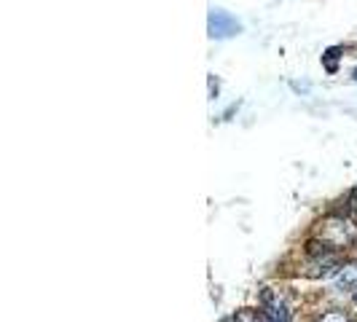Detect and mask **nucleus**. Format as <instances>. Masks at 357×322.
Masks as SVG:
<instances>
[{"label": "nucleus", "mask_w": 357, "mask_h": 322, "mask_svg": "<svg viewBox=\"0 0 357 322\" xmlns=\"http://www.w3.org/2000/svg\"><path fill=\"white\" fill-rule=\"evenodd\" d=\"M317 239H322L331 250H347L357 244V223L349 215H328L317 223Z\"/></svg>", "instance_id": "nucleus-1"}, {"label": "nucleus", "mask_w": 357, "mask_h": 322, "mask_svg": "<svg viewBox=\"0 0 357 322\" xmlns=\"http://www.w3.org/2000/svg\"><path fill=\"white\" fill-rule=\"evenodd\" d=\"M258 301H260V312L269 317V320L274 322H290V303H288V298L279 293V290H274V287H260L258 293Z\"/></svg>", "instance_id": "nucleus-2"}, {"label": "nucleus", "mask_w": 357, "mask_h": 322, "mask_svg": "<svg viewBox=\"0 0 357 322\" xmlns=\"http://www.w3.org/2000/svg\"><path fill=\"white\" fill-rule=\"evenodd\" d=\"M207 30H210V38H231L242 33V24H239L229 11L223 8H213L210 11V22H207Z\"/></svg>", "instance_id": "nucleus-3"}, {"label": "nucleus", "mask_w": 357, "mask_h": 322, "mask_svg": "<svg viewBox=\"0 0 357 322\" xmlns=\"http://www.w3.org/2000/svg\"><path fill=\"white\" fill-rule=\"evenodd\" d=\"M306 269H309V271H304L306 277H312V280H328V277H333V274H338V271L344 269V263H341V258L336 255V250H331V253H325V255L312 258V263H309Z\"/></svg>", "instance_id": "nucleus-4"}, {"label": "nucleus", "mask_w": 357, "mask_h": 322, "mask_svg": "<svg viewBox=\"0 0 357 322\" xmlns=\"http://www.w3.org/2000/svg\"><path fill=\"white\" fill-rule=\"evenodd\" d=\"M333 287L338 293H357V263H349L344 266L333 280Z\"/></svg>", "instance_id": "nucleus-5"}, {"label": "nucleus", "mask_w": 357, "mask_h": 322, "mask_svg": "<svg viewBox=\"0 0 357 322\" xmlns=\"http://www.w3.org/2000/svg\"><path fill=\"white\" fill-rule=\"evenodd\" d=\"M336 57H341V49H338V46H333V49H328V51L322 54V62H325L328 73H336Z\"/></svg>", "instance_id": "nucleus-6"}, {"label": "nucleus", "mask_w": 357, "mask_h": 322, "mask_svg": "<svg viewBox=\"0 0 357 322\" xmlns=\"http://www.w3.org/2000/svg\"><path fill=\"white\" fill-rule=\"evenodd\" d=\"M234 322H260V312H253V309H239L234 314Z\"/></svg>", "instance_id": "nucleus-7"}, {"label": "nucleus", "mask_w": 357, "mask_h": 322, "mask_svg": "<svg viewBox=\"0 0 357 322\" xmlns=\"http://www.w3.org/2000/svg\"><path fill=\"white\" fill-rule=\"evenodd\" d=\"M317 322H349V314H347V312H341V309H333V312L322 314Z\"/></svg>", "instance_id": "nucleus-8"}, {"label": "nucleus", "mask_w": 357, "mask_h": 322, "mask_svg": "<svg viewBox=\"0 0 357 322\" xmlns=\"http://www.w3.org/2000/svg\"><path fill=\"white\" fill-rule=\"evenodd\" d=\"M347 207H349L352 212H357V185L349 191V196H347Z\"/></svg>", "instance_id": "nucleus-9"}, {"label": "nucleus", "mask_w": 357, "mask_h": 322, "mask_svg": "<svg viewBox=\"0 0 357 322\" xmlns=\"http://www.w3.org/2000/svg\"><path fill=\"white\" fill-rule=\"evenodd\" d=\"M210 97H213V100L218 97V78H215V76H210Z\"/></svg>", "instance_id": "nucleus-10"}, {"label": "nucleus", "mask_w": 357, "mask_h": 322, "mask_svg": "<svg viewBox=\"0 0 357 322\" xmlns=\"http://www.w3.org/2000/svg\"><path fill=\"white\" fill-rule=\"evenodd\" d=\"M239 105H242V102H237V105H231V108H229V110H226V113H223V119H231V116H234V113H237V108Z\"/></svg>", "instance_id": "nucleus-11"}, {"label": "nucleus", "mask_w": 357, "mask_h": 322, "mask_svg": "<svg viewBox=\"0 0 357 322\" xmlns=\"http://www.w3.org/2000/svg\"><path fill=\"white\" fill-rule=\"evenodd\" d=\"M352 301H355V306H357V293H352Z\"/></svg>", "instance_id": "nucleus-12"}, {"label": "nucleus", "mask_w": 357, "mask_h": 322, "mask_svg": "<svg viewBox=\"0 0 357 322\" xmlns=\"http://www.w3.org/2000/svg\"><path fill=\"white\" fill-rule=\"evenodd\" d=\"M352 80H357V67H355V73H352Z\"/></svg>", "instance_id": "nucleus-13"}]
</instances>
